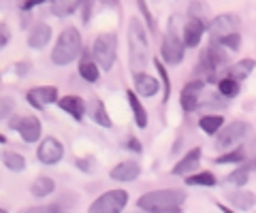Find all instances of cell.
<instances>
[{
  "label": "cell",
  "mask_w": 256,
  "mask_h": 213,
  "mask_svg": "<svg viewBox=\"0 0 256 213\" xmlns=\"http://www.w3.org/2000/svg\"><path fill=\"white\" fill-rule=\"evenodd\" d=\"M184 201H186L184 190H154L143 194L137 201V207L152 213H178L182 211Z\"/></svg>",
  "instance_id": "obj_1"
},
{
  "label": "cell",
  "mask_w": 256,
  "mask_h": 213,
  "mask_svg": "<svg viewBox=\"0 0 256 213\" xmlns=\"http://www.w3.org/2000/svg\"><path fill=\"white\" fill-rule=\"evenodd\" d=\"M128 56H130L132 73H141V68H146L150 58V45L146 28L137 17H130V21H128Z\"/></svg>",
  "instance_id": "obj_2"
},
{
  "label": "cell",
  "mask_w": 256,
  "mask_h": 213,
  "mask_svg": "<svg viewBox=\"0 0 256 213\" xmlns=\"http://www.w3.org/2000/svg\"><path fill=\"white\" fill-rule=\"evenodd\" d=\"M82 53V34L77 28H64L52 51V62L56 66H66Z\"/></svg>",
  "instance_id": "obj_3"
},
{
  "label": "cell",
  "mask_w": 256,
  "mask_h": 213,
  "mask_svg": "<svg viewBox=\"0 0 256 213\" xmlns=\"http://www.w3.org/2000/svg\"><path fill=\"white\" fill-rule=\"evenodd\" d=\"M92 56L102 70H111L118 56V36L114 32L98 34L92 43Z\"/></svg>",
  "instance_id": "obj_4"
},
{
  "label": "cell",
  "mask_w": 256,
  "mask_h": 213,
  "mask_svg": "<svg viewBox=\"0 0 256 213\" xmlns=\"http://www.w3.org/2000/svg\"><path fill=\"white\" fill-rule=\"evenodd\" d=\"M160 51H162V60L169 62V64H180V62L184 60L186 43H184V38H180V32L175 30V17L169 23V30H166V34L162 38Z\"/></svg>",
  "instance_id": "obj_5"
},
{
  "label": "cell",
  "mask_w": 256,
  "mask_h": 213,
  "mask_svg": "<svg viewBox=\"0 0 256 213\" xmlns=\"http://www.w3.org/2000/svg\"><path fill=\"white\" fill-rule=\"evenodd\" d=\"M248 130H250V124L242 122V120H235V122H230L228 126H222V128L218 130V135H216V147L222 149V152L235 147L239 141L246 139Z\"/></svg>",
  "instance_id": "obj_6"
},
{
  "label": "cell",
  "mask_w": 256,
  "mask_h": 213,
  "mask_svg": "<svg viewBox=\"0 0 256 213\" xmlns=\"http://www.w3.org/2000/svg\"><path fill=\"white\" fill-rule=\"evenodd\" d=\"M128 203V192L126 190H109L105 194H100L92 205V213H118L126 207Z\"/></svg>",
  "instance_id": "obj_7"
},
{
  "label": "cell",
  "mask_w": 256,
  "mask_h": 213,
  "mask_svg": "<svg viewBox=\"0 0 256 213\" xmlns=\"http://www.w3.org/2000/svg\"><path fill=\"white\" fill-rule=\"evenodd\" d=\"M9 128L18 130L26 143H36L41 139V122L34 115H18L9 120Z\"/></svg>",
  "instance_id": "obj_8"
},
{
  "label": "cell",
  "mask_w": 256,
  "mask_h": 213,
  "mask_svg": "<svg viewBox=\"0 0 256 213\" xmlns=\"http://www.w3.org/2000/svg\"><path fill=\"white\" fill-rule=\"evenodd\" d=\"M203 88H205V79H192L184 85L182 90V96H180V102H182V109L184 111H196L201 107V94H203Z\"/></svg>",
  "instance_id": "obj_9"
},
{
  "label": "cell",
  "mask_w": 256,
  "mask_h": 213,
  "mask_svg": "<svg viewBox=\"0 0 256 213\" xmlns=\"http://www.w3.org/2000/svg\"><path fill=\"white\" fill-rule=\"evenodd\" d=\"M36 158H38V162L52 167V164H58L64 158V147H62V143L58 139L45 137L41 141V145H38V149H36Z\"/></svg>",
  "instance_id": "obj_10"
},
{
  "label": "cell",
  "mask_w": 256,
  "mask_h": 213,
  "mask_svg": "<svg viewBox=\"0 0 256 213\" xmlns=\"http://www.w3.org/2000/svg\"><path fill=\"white\" fill-rule=\"evenodd\" d=\"M239 30V17L235 13H220L210 21V34L212 38H222L226 34H233Z\"/></svg>",
  "instance_id": "obj_11"
},
{
  "label": "cell",
  "mask_w": 256,
  "mask_h": 213,
  "mask_svg": "<svg viewBox=\"0 0 256 213\" xmlns=\"http://www.w3.org/2000/svg\"><path fill=\"white\" fill-rule=\"evenodd\" d=\"M26 100L34 109H45V107L54 105V102H58L60 98H58V90H56L54 85H38V88L28 90Z\"/></svg>",
  "instance_id": "obj_12"
},
{
  "label": "cell",
  "mask_w": 256,
  "mask_h": 213,
  "mask_svg": "<svg viewBox=\"0 0 256 213\" xmlns=\"http://www.w3.org/2000/svg\"><path fill=\"white\" fill-rule=\"evenodd\" d=\"M160 90V81L156 77H152L148 73H134V92L143 98H150V96H156Z\"/></svg>",
  "instance_id": "obj_13"
},
{
  "label": "cell",
  "mask_w": 256,
  "mask_h": 213,
  "mask_svg": "<svg viewBox=\"0 0 256 213\" xmlns=\"http://www.w3.org/2000/svg\"><path fill=\"white\" fill-rule=\"evenodd\" d=\"M205 32V21L203 19H196V17H188L186 26H184V43L186 47H198Z\"/></svg>",
  "instance_id": "obj_14"
},
{
  "label": "cell",
  "mask_w": 256,
  "mask_h": 213,
  "mask_svg": "<svg viewBox=\"0 0 256 213\" xmlns=\"http://www.w3.org/2000/svg\"><path fill=\"white\" fill-rule=\"evenodd\" d=\"M201 158H203V152H201V147H194V149H190V152L182 158V160L173 167V175H188V173H192L196 167H198V162H201Z\"/></svg>",
  "instance_id": "obj_15"
},
{
  "label": "cell",
  "mask_w": 256,
  "mask_h": 213,
  "mask_svg": "<svg viewBox=\"0 0 256 213\" xmlns=\"http://www.w3.org/2000/svg\"><path fill=\"white\" fill-rule=\"evenodd\" d=\"M88 115H90V120L94 124L102 126V128H111V126H114L105 105H102V100H98V98H92L90 102H88Z\"/></svg>",
  "instance_id": "obj_16"
},
{
  "label": "cell",
  "mask_w": 256,
  "mask_h": 213,
  "mask_svg": "<svg viewBox=\"0 0 256 213\" xmlns=\"http://www.w3.org/2000/svg\"><path fill=\"white\" fill-rule=\"evenodd\" d=\"M58 107L62 109V111H66L75 117V120H82L84 113L88 111V105L84 102V98L79 96H73V94H68V96H62L58 100Z\"/></svg>",
  "instance_id": "obj_17"
},
{
  "label": "cell",
  "mask_w": 256,
  "mask_h": 213,
  "mask_svg": "<svg viewBox=\"0 0 256 213\" xmlns=\"http://www.w3.org/2000/svg\"><path fill=\"white\" fill-rule=\"evenodd\" d=\"M139 173H141V169L137 162H120L118 167L109 171V175L116 181H134L139 177Z\"/></svg>",
  "instance_id": "obj_18"
},
{
  "label": "cell",
  "mask_w": 256,
  "mask_h": 213,
  "mask_svg": "<svg viewBox=\"0 0 256 213\" xmlns=\"http://www.w3.org/2000/svg\"><path fill=\"white\" fill-rule=\"evenodd\" d=\"M50 38H52V28L47 23H36L28 32V45L32 49H41L43 45L50 43Z\"/></svg>",
  "instance_id": "obj_19"
},
{
  "label": "cell",
  "mask_w": 256,
  "mask_h": 213,
  "mask_svg": "<svg viewBox=\"0 0 256 213\" xmlns=\"http://www.w3.org/2000/svg\"><path fill=\"white\" fill-rule=\"evenodd\" d=\"M254 66H256V62H254L252 58H244V60L235 62V64H230V66L226 68V75L233 77L235 81L242 83L244 79H248V75H250L252 70H254Z\"/></svg>",
  "instance_id": "obj_20"
},
{
  "label": "cell",
  "mask_w": 256,
  "mask_h": 213,
  "mask_svg": "<svg viewBox=\"0 0 256 213\" xmlns=\"http://www.w3.org/2000/svg\"><path fill=\"white\" fill-rule=\"evenodd\" d=\"M126 98H128V105H130V109H132V115H134V122H137V126H139V128H146V126H148V111H146V107L141 105V100L137 98V94H134L132 90L126 92Z\"/></svg>",
  "instance_id": "obj_21"
},
{
  "label": "cell",
  "mask_w": 256,
  "mask_h": 213,
  "mask_svg": "<svg viewBox=\"0 0 256 213\" xmlns=\"http://www.w3.org/2000/svg\"><path fill=\"white\" fill-rule=\"evenodd\" d=\"M100 66H98V62L96 60H90V58H84L82 60V64H79V75H82L86 81H90V83H96L98 81V77H100Z\"/></svg>",
  "instance_id": "obj_22"
},
{
  "label": "cell",
  "mask_w": 256,
  "mask_h": 213,
  "mask_svg": "<svg viewBox=\"0 0 256 213\" xmlns=\"http://www.w3.org/2000/svg\"><path fill=\"white\" fill-rule=\"evenodd\" d=\"M230 203H233V207L239 209V211H248L252 209L256 205V196L254 192H248V190H239V192H233L230 194Z\"/></svg>",
  "instance_id": "obj_23"
},
{
  "label": "cell",
  "mask_w": 256,
  "mask_h": 213,
  "mask_svg": "<svg viewBox=\"0 0 256 213\" xmlns=\"http://www.w3.org/2000/svg\"><path fill=\"white\" fill-rule=\"evenodd\" d=\"M224 126V117L222 115H203L198 120V128H201L205 135H218V130Z\"/></svg>",
  "instance_id": "obj_24"
},
{
  "label": "cell",
  "mask_w": 256,
  "mask_h": 213,
  "mask_svg": "<svg viewBox=\"0 0 256 213\" xmlns=\"http://www.w3.org/2000/svg\"><path fill=\"white\" fill-rule=\"evenodd\" d=\"M54 190H56V184L52 177H38V179H34V184L30 188L32 196H36V199H45V196H50Z\"/></svg>",
  "instance_id": "obj_25"
},
{
  "label": "cell",
  "mask_w": 256,
  "mask_h": 213,
  "mask_svg": "<svg viewBox=\"0 0 256 213\" xmlns=\"http://www.w3.org/2000/svg\"><path fill=\"white\" fill-rule=\"evenodd\" d=\"M186 184L188 186H201V188H214L216 175L212 171H201V173H194V175L186 177Z\"/></svg>",
  "instance_id": "obj_26"
},
{
  "label": "cell",
  "mask_w": 256,
  "mask_h": 213,
  "mask_svg": "<svg viewBox=\"0 0 256 213\" xmlns=\"http://www.w3.org/2000/svg\"><path fill=\"white\" fill-rule=\"evenodd\" d=\"M2 162H4V167L9 171H13V173H20V171L26 169V158H24L22 154H18V152H4Z\"/></svg>",
  "instance_id": "obj_27"
},
{
  "label": "cell",
  "mask_w": 256,
  "mask_h": 213,
  "mask_svg": "<svg viewBox=\"0 0 256 213\" xmlns=\"http://www.w3.org/2000/svg\"><path fill=\"white\" fill-rule=\"evenodd\" d=\"M52 13L56 17H64V15H70L77 9L79 0H52Z\"/></svg>",
  "instance_id": "obj_28"
},
{
  "label": "cell",
  "mask_w": 256,
  "mask_h": 213,
  "mask_svg": "<svg viewBox=\"0 0 256 213\" xmlns=\"http://www.w3.org/2000/svg\"><path fill=\"white\" fill-rule=\"evenodd\" d=\"M218 92L224 94L226 98H235L239 94V81H235V79L228 77V75H224L218 81Z\"/></svg>",
  "instance_id": "obj_29"
},
{
  "label": "cell",
  "mask_w": 256,
  "mask_h": 213,
  "mask_svg": "<svg viewBox=\"0 0 256 213\" xmlns=\"http://www.w3.org/2000/svg\"><path fill=\"white\" fill-rule=\"evenodd\" d=\"M244 160H246V152L244 147H239V149H226L222 156L216 158V164H239Z\"/></svg>",
  "instance_id": "obj_30"
},
{
  "label": "cell",
  "mask_w": 256,
  "mask_h": 213,
  "mask_svg": "<svg viewBox=\"0 0 256 213\" xmlns=\"http://www.w3.org/2000/svg\"><path fill=\"white\" fill-rule=\"evenodd\" d=\"M210 13H212L210 4L203 2V0H192V2L188 4V17H196V19L205 21L207 17H210Z\"/></svg>",
  "instance_id": "obj_31"
},
{
  "label": "cell",
  "mask_w": 256,
  "mask_h": 213,
  "mask_svg": "<svg viewBox=\"0 0 256 213\" xmlns=\"http://www.w3.org/2000/svg\"><path fill=\"white\" fill-rule=\"evenodd\" d=\"M248 177H250V169H248V167H239V169H235V171L226 177V181H228V184H233V186L242 188V186L248 184Z\"/></svg>",
  "instance_id": "obj_32"
},
{
  "label": "cell",
  "mask_w": 256,
  "mask_h": 213,
  "mask_svg": "<svg viewBox=\"0 0 256 213\" xmlns=\"http://www.w3.org/2000/svg\"><path fill=\"white\" fill-rule=\"evenodd\" d=\"M218 41H220L224 47H226V49H230V51H239V49H242V36H239V32L226 34V36L218 38Z\"/></svg>",
  "instance_id": "obj_33"
},
{
  "label": "cell",
  "mask_w": 256,
  "mask_h": 213,
  "mask_svg": "<svg viewBox=\"0 0 256 213\" xmlns=\"http://www.w3.org/2000/svg\"><path fill=\"white\" fill-rule=\"evenodd\" d=\"M154 64H156V68H158L160 77H162V83H164V100H166V96H169V90H171L169 75H166V68H164V64H162V60H160V58H156V60H154Z\"/></svg>",
  "instance_id": "obj_34"
},
{
  "label": "cell",
  "mask_w": 256,
  "mask_h": 213,
  "mask_svg": "<svg viewBox=\"0 0 256 213\" xmlns=\"http://www.w3.org/2000/svg\"><path fill=\"white\" fill-rule=\"evenodd\" d=\"M220 96H224V94H212V96H210V100H205L203 102V105L205 107H214V109H222V107H226V100H218Z\"/></svg>",
  "instance_id": "obj_35"
},
{
  "label": "cell",
  "mask_w": 256,
  "mask_h": 213,
  "mask_svg": "<svg viewBox=\"0 0 256 213\" xmlns=\"http://www.w3.org/2000/svg\"><path fill=\"white\" fill-rule=\"evenodd\" d=\"M13 107H15V102H13V98H2V109H0V115H2V120H6L9 117V113L13 111Z\"/></svg>",
  "instance_id": "obj_36"
},
{
  "label": "cell",
  "mask_w": 256,
  "mask_h": 213,
  "mask_svg": "<svg viewBox=\"0 0 256 213\" xmlns=\"http://www.w3.org/2000/svg\"><path fill=\"white\" fill-rule=\"evenodd\" d=\"M15 73H18L20 77L28 75L30 73V64H28V62H18V64H15Z\"/></svg>",
  "instance_id": "obj_37"
},
{
  "label": "cell",
  "mask_w": 256,
  "mask_h": 213,
  "mask_svg": "<svg viewBox=\"0 0 256 213\" xmlns=\"http://www.w3.org/2000/svg\"><path fill=\"white\" fill-rule=\"evenodd\" d=\"M43 2H47V0H24V2H22V9H24V11H30V9H34L36 4H43Z\"/></svg>",
  "instance_id": "obj_38"
},
{
  "label": "cell",
  "mask_w": 256,
  "mask_h": 213,
  "mask_svg": "<svg viewBox=\"0 0 256 213\" xmlns=\"http://www.w3.org/2000/svg\"><path fill=\"white\" fill-rule=\"evenodd\" d=\"M126 145L132 149V152H137V154H141V143L134 137H128V141H126Z\"/></svg>",
  "instance_id": "obj_39"
},
{
  "label": "cell",
  "mask_w": 256,
  "mask_h": 213,
  "mask_svg": "<svg viewBox=\"0 0 256 213\" xmlns=\"http://www.w3.org/2000/svg\"><path fill=\"white\" fill-rule=\"evenodd\" d=\"M0 30H2V38H0V47H6V43H9V30H6V23H2V26H0Z\"/></svg>",
  "instance_id": "obj_40"
},
{
  "label": "cell",
  "mask_w": 256,
  "mask_h": 213,
  "mask_svg": "<svg viewBox=\"0 0 256 213\" xmlns=\"http://www.w3.org/2000/svg\"><path fill=\"white\" fill-rule=\"evenodd\" d=\"M139 6H141V11H143V15H146V19H148V23L150 26H154V21H152V15H150V9L146 6V2L143 0H139Z\"/></svg>",
  "instance_id": "obj_41"
},
{
  "label": "cell",
  "mask_w": 256,
  "mask_h": 213,
  "mask_svg": "<svg viewBox=\"0 0 256 213\" xmlns=\"http://www.w3.org/2000/svg\"><path fill=\"white\" fill-rule=\"evenodd\" d=\"M90 162H92V160H82V158H79V160H77V167L82 169L84 173H90V171H92V169H90Z\"/></svg>",
  "instance_id": "obj_42"
},
{
  "label": "cell",
  "mask_w": 256,
  "mask_h": 213,
  "mask_svg": "<svg viewBox=\"0 0 256 213\" xmlns=\"http://www.w3.org/2000/svg\"><path fill=\"white\" fill-rule=\"evenodd\" d=\"M30 211H62L60 205H50V207H32Z\"/></svg>",
  "instance_id": "obj_43"
},
{
  "label": "cell",
  "mask_w": 256,
  "mask_h": 213,
  "mask_svg": "<svg viewBox=\"0 0 256 213\" xmlns=\"http://www.w3.org/2000/svg\"><path fill=\"white\" fill-rule=\"evenodd\" d=\"M107 6H118V0H102Z\"/></svg>",
  "instance_id": "obj_44"
}]
</instances>
